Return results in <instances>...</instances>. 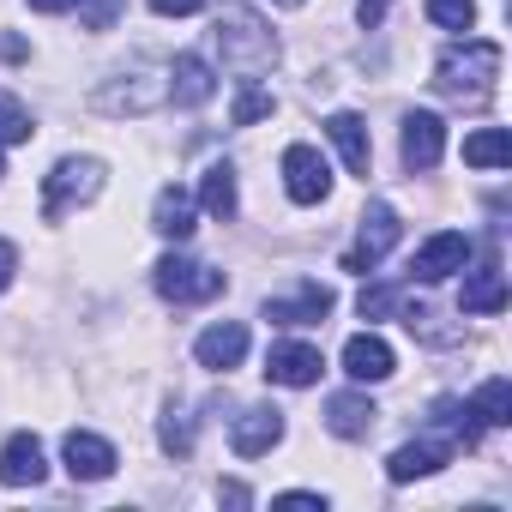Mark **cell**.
<instances>
[{
	"label": "cell",
	"mask_w": 512,
	"mask_h": 512,
	"mask_svg": "<svg viewBox=\"0 0 512 512\" xmlns=\"http://www.w3.org/2000/svg\"><path fill=\"white\" fill-rule=\"evenodd\" d=\"M217 49H223V67H235L241 79H253V73H272V61H278V37H272V25L253 13V7H241V0H223L217 7Z\"/></svg>",
	"instance_id": "1"
},
{
	"label": "cell",
	"mask_w": 512,
	"mask_h": 512,
	"mask_svg": "<svg viewBox=\"0 0 512 512\" xmlns=\"http://www.w3.org/2000/svg\"><path fill=\"white\" fill-rule=\"evenodd\" d=\"M494 79H500V43H482V37L476 43H452L440 55V67H434V91L446 103H464V109L488 103Z\"/></svg>",
	"instance_id": "2"
},
{
	"label": "cell",
	"mask_w": 512,
	"mask_h": 512,
	"mask_svg": "<svg viewBox=\"0 0 512 512\" xmlns=\"http://www.w3.org/2000/svg\"><path fill=\"white\" fill-rule=\"evenodd\" d=\"M151 284H157L163 302L187 308V302H211V296H223L229 278L211 272V266H199V260H187V253H163V260L151 266Z\"/></svg>",
	"instance_id": "3"
},
{
	"label": "cell",
	"mask_w": 512,
	"mask_h": 512,
	"mask_svg": "<svg viewBox=\"0 0 512 512\" xmlns=\"http://www.w3.org/2000/svg\"><path fill=\"white\" fill-rule=\"evenodd\" d=\"M97 193H103V163L97 157H61L43 181V217L55 223V217H67L73 205H85Z\"/></svg>",
	"instance_id": "4"
},
{
	"label": "cell",
	"mask_w": 512,
	"mask_h": 512,
	"mask_svg": "<svg viewBox=\"0 0 512 512\" xmlns=\"http://www.w3.org/2000/svg\"><path fill=\"white\" fill-rule=\"evenodd\" d=\"M398 211L386 205V199H374L368 211H362V229H356V247L344 253V272H374L386 253H392V241H398Z\"/></svg>",
	"instance_id": "5"
},
{
	"label": "cell",
	"mask_w": 512,
	"mask_h": 512,
	"mask_svg": "<svg viewBox=\"0 0 512 512\" xmlns=\"http://www.w3.org/2000/svg\"><path fill=\"white\" fill-rule=\"evenodd\" d=\"M157 103H169V73H121V79H109L97 91L103 115H145Z\"/></svg>",
	"instance_id": "6"
},
{
	"label": "cell",
	"mask_w": 512,
	"mask_h": 512,
	"mask_svg": "<svg viewBox=\"0 0 512 512\" xmlns=\"http://www.w3.org/2000/svg\"><path fill=\"white\" fill-rule=\"evenodd\" d=\"M464 266H470V235L440 229V235H428V241L416 247L410 278H416V284H440V278H452V272H464Z\"/></svg>",
	"instance_id": "7"
},
{
	"label": "cell",
	"mask_w": 512,
	"mask_h": 512,
	"mask_svg": "<svg viewBox=\"0 0 512 512\" xmlns=\"http://www.w3.org/2000/svg\"><path fill=\"white\" fill-rule=\"evenodd\" d=\"M284 193L296 205H320L332 193V169H326V157L314 145H290L284 151Z\"/></svg>",
	"instance_id": "8"
},
{
	"label": "cell",
	"mask_w": 512,
	"mask_h": 512,
	"mask_svg": "<svg viewBox=\"0 0 512 512\" xmlns=\"http://www.w3.org/2000/svg\"><path fill=\"white\" fill-rule=\"evenodd\" d=\"M278 440H284V410H272V404H253V410H241V416L229 422L235 458H266Z\"/></svg>",
	"instance_id": "9"
},
{
	"label": "cell",
	"mask_w": 512,
	"mask_h": 512,
	"mask_svg": "<svg viewBox=\"0 0 512 512\" xmlns=\"http://www.w3.org/2000/svg\"><path fill=\"white\" fill-rule=\"evenodd\" d=\"M440 151H446V121H440V115H428V109L404 115V145H398L404 169H410V175H428V169L440 163Z\"/></svg>",
	"instance_id": "10"
},
{
	"label": "cell",
	"mask_w": 512,
	"mask_h": 512,
	"mask_svg": "<svg viewBox=\"0 0 512 512\" xmlns=\"http://www.w3.org/2000/svg\"><path fill=\"white\" fill-rule=\"evenodd\" d=\"M326 374V356H320V344H272L266 350V380L272 386H314Z\"/></svg>",
	"instance_id": "11"
},
{
	"label": "cell",
	"mask_w": 512,
	"mask_h": 512,
	"mask_svg": "<svg viewBox=\"0 0 512 512\" xmlns=\"http://www.w3.org/2000/svg\"><path fill=\"white\" fill-rule=\"evenodd\" d=\"M193 356H199V368H211V374L241 368V356H247V326H241V320H217V326H205L199 344H193Z\"/></svg>",
	"instance_id": "12"
},
{
	"label": "cell",
	"mask_w": 512,
	"mask_h": 512,
	"mask_svg": "<svg viewBox=\"0 0 512 512\" xmlns=\"http://www.w3.org/2000/svg\"><path fill=\"white\" fill-rule=\"evenodd\" d=\"M61 458H67L73 482H103V476H115V446H109L103 434L73 428V434H67V446H61Z\"/></svg>",
	"instance_id": "13"
},
{
	"label": "cell",
	"mask_w": 512,
	"mask_h": 512,
	"mask_svg": "<svg viewBox=\"0 0 512 512\" xmlns=\"http://www.w3.org/2000/svg\"><path fill=\"white\" fill-rule=\"evenodd\" d=\"M452 440H440V434H428V440H410V446H398L392 458H386V476L392 482H416V476H434L440 464H452Z\"/></svg>",
	"instance_id": "14"
},
{
	"label": "cell",
	"mask_w": 512,
	"mask_h": 512,
	"mask_svg": "<svg viewBox=\"0 0 512 512\" xmlns=\"http://www.w3.org/2000/svg\"><path fill=\"white\" fill-rule=\"evenodd\" d=\"M49 476V464H43V440L37 434H13L7 446H0V482L7 488H37Z\"/></svg>",
	"instance_id": "15"
},
{
	"label": "cell",
	"mask_w": 512,
	"mask_h": 512,
	"mask_svg": "<svg viewBox=\"0 0 512 512\" xmlns=\"http://www.w3.org/2000/svg\"><path fill=\"white\" fill-rule=\"evenodd\" d=\"M326 133H332V145L344 151V169L368 181V169H374V139H368V121H362V115H350V109H338V115H326Z\"/></svg>",
	"instance_id": "16"
},
{
	"label": "cell",
	"mask_w": 512,
	"mask_h": 512,
	"mask_svg": "<svg viewBox=\"0 0 512 512\" xmlns=\"http://www.w3.org/2000/svg\"><path fill=\"white\" fill-rule=\"evenodd\" d=\"M332 314V290L326 284H302L296 296H272L266 302V320L272 326H320Z\"/></svg>",
	"instance_id": "17"
},
{
	"label": "cell",
	"mask_w": 512,
	"mask_h": 512,
	"mask_svg": "<svg viewBox=\"0 0 512 512\" xmlns=\"http://www.w3.org/2000/svg\"><path fill=\"white\" fill-rule=\"evenodd\" d=\"M344 374H350L356 386H380V380H392V344L374 338V332H356V338L344 344Z\"/></svg>",
	"instance_id": "18"
},
{
	"label": "cell",
	"mask_w": 512,
	"mask_h": 512,
	"mask_svg": "<svg viewBox=\"0 0 512 512\" xmlns=\"http://www.w3.org/2000/svg\"><path fill=\"white\" fill-rule=\"evenodd\" d=\"M374 422H380V410H374L368 392H338V398L326 404V428H332L338 440H368Z\"/></svg>",
	"instance_id": "19"
},
{
	"label": "cell",
	"mask_w": 512,
	"mask_h": 512,
	"mask_svg": "<svg viewBox=\"0 0 512 512\" xmlns=\"http://www.w3.org/2000/svg\"><path fill=\"white\" fill-rule=\"evenodd\" d=\"M464 314H500L506 308V272H500V260H494V253H488V260L464 278Z\"/></svg>",
	"instance_id": "20"
},
{
	"label": "cell",
	"mask_w": 512,
	"mask_h": 512,
	"mask_svg": "<svg viewBox=\"0 0 512 512\" xmlns=\"http://www.w3.org/2000/svg\"><path fill=\"white\" fill-rule=\"evenodd\" d=\"M211 91H217L211 61H205V55H175V67H169V97H175V103H187V109H199Z\"/></svg>",
	"instance_id": "21"
},
{
	"label": "cell",
	"mask_w": 512,
	"mask_h": 512,
	"mask_svg": "<svg viewBox=\"0 0 512 512\" xmlns=\"http://www.w3.org/2000/svg\"><path fill=\"white\" fill-rule=\"evenodd\" d=\"M151 229L169 235V241H187V235L199 229V223H193V193H187V187H163L157 205H151Z\"/></svg>",
	"instance_id": "22"
},
{
	"label": "cell",
	"mask_w": 512,
	"mask_h": 512,
	"mask_svg": "<svg viewBox=\"0 0 512 512\" xmlns=\"http://www.w3.org/2000/svg\"><path fill=\"white\" fill-rule=\"evenodd\" d=\"M434 434L440 440H452V446H476L482 440V422H476V410H470V398H434Z\"/></svg>",
	"instance_id": "23"
},
{
	"label": "cell",
	"mask_w": 512,
	"mask_h": 512,
	"mask_svg": "<svg viewBox=\"0 0 512 512\" xmlns=\"http://www.w3.org/2000/svg\"><path fill=\"white\" fill-rule=\"evenodd\" d=\"M199 205H205L217 223H229V217H235L241 193H235V169H229V163H211V169H205V181H199Z\"/></svg>",
	"instance_id": "24"
},
{
	"label": "cell",
	"mask_w": 512,
	"mask_h": 512,
	"mask_svg": "<svg viewBox=\"0 0 512 512\" xmlns=\"http://www.w3.org/2000/svg\"><path fill=\"white\" fill-rule=\"evenodd\" d=\"M470 410H476L482 428H506V422H512V380H506V374L482 380V392L470 398Z\"/></svg>",
	"instance_id": "25"
},
{
	"label": "cell",
	"mask_w": 512,
	"mask_h": 512,
	"mask_svg": "<svg viewBox=\"0 0 512 512\" xmlns=\"http://www.w3.org/2000/svg\"><path fill=\"white\" fill-rule=\"evenodd\" d=\"M464 163H470V169H506V163H512V139H506L500 127H482V133L464 139Z\"/></svg>",
	"instance_id": "26"
},
{
	"label": "cell",
	"mask_w": 512,
	"mask_h": 512,
	"mask_svg": "<svg viewBox=\"0 0 512 512\" xmlns=\"http://www.w3.org/2000/svg\"><path fill=\"white\" fill-rule=\"evenodd\" d=\"M31 133H37L31 109H25L19 97H0V145H25Z\"/></svg>",
	"instance_id": "27"
},
{
	"label": "cell",
	"mask_w": 512,
	"mask_h": 512,
	"mask_svg": "<svg viewBox=\"0 0 512 512\" xmlns=\"http://www.w3.org/2000/svg\"><path fill=\"white\" fill-rule=\"evenodd\" d=\"M266 115H272V91L241 85V97H235V109H229V127H253V121H266Z\"/></svg>",
	"instance_id": "28"
},
{
	"label": "cell",
	"mask_w": 512,
	"mask_h": 512,
	"mask_svg": "<svg viewBox=\"0 0 512 512\" xmlns=\"http://www.w3.org/2000/svg\"><path fill=\"white\" fill-rule=\"evenodd\" d=\"M428 19H434L440 31H470L476 0H428Z\"/></svg>",
	"instance_id": "29"
},
{
	"label": "cell",
	"mask_w": 512,
	"mask_h": 512,
	"mask_svg": "<svg viewBox=\"0 0 512 512\" xmlns=\"http://www.w3.org/2000/svg\"><path fill=\"white\" fill-rule=\"evenodd\" d=\"M157 434H163V452H175V458H187V452H193V416H187V410H169Z\"/></svg>",
	"instance_id": "30"
},
{
	"label": "cell",
	"mask_w": 512,
	"mask_h": 512,
	"mask_svg": "<svg viewBox=\"0 0 512 512\" xmlns=\"http://www.w3.org/2000/svg\"><path fill=\"white\" fill-rule=\"evenodd\" d=\"M356 308H362V320L398 314V308H404V290H392V284H374V290H362V296H356Z\"/></svg>",
	"instance_id": "31"
},
{
	"label": "cell",
	"mask_w": 512,
	"mask_h": 512,
	"mask_svg": "<svg viewBox=\"0 0 512 512\" xmlns=\"http://www.w3.org/2000/svg\"><path fill=\"white\" fill-rule=\"evenodd\" d=\"M121 13H127V0H79V25L85 31H109Z\"/></svg>",
	"instance_id": "32"
},
{
	"label": "cell",
	"mask_w": 512,
	"mask_h": 512,
	"mask_svg": "<svg viewBox=\"0 0 512 512\" xmlns=\"http://www.w3.org/2000/svg\"><path fill=\"white\" fill-rule=\"evenodd\" d=\"M205 0H151V13L157 19H187V13H199Z\"/></svg>",
	"instance_id": "33"
},
{
	"label": "cell",
	"mask_w": 512,
	"mask_h": 512,
	"mask_svg": "<svg viewBox=\"0 0 512 512\" xmlns=\"http://www.w3.org/2000/svg\"><path fill=\"white\" fill-rule=\"evenodd\" d=\"M13 272H19V247H13V241H0V290L13 284Z\"/></svg>",
	"instance_id": "34"
},
{
	"label": "cell",
	"mask_w": 512,
	"mask_h": 512,
	"mask_svg": "<svg viewBox=\"0 0 512 512\" xmlns=\"http://www.w3.org/2000/svg\"><path fill=\"white\" fill-rule=\"evenodd\" d=\"M278 506H326V494H314V488H290V494H278Z\"/></svg>",
	"instance_id": "35"
},
{
	"label": "cell",
	"mask_w": 512,
	"mask_h": 512,
	"mask_svg": "<svg viewBox=\"0 0 512 512\" xmlns=\"http://www.w3.org/2000/svg\"><path fill=\"white\" fill-rule=\"evenodd\" d=\"M380 13H386V0H362V25H368V31L380 25Z\"/></svg>",
	"instance_id": "36"
},
{
	"label": "cell",
	"mask_w": 512,
	"mask_h": 512,
	"mask_svg": "<svg viewBox=\"0 0 512 512\" xmlns=\"http://www.w3.org/2000/svg\"><path fill=\"white\" fill-rule=\"evenodd\" d=\"M223 500H229V506H247V500H253V494H247V488H241V482H223Z\"/></svg>",
	"instance_id": "37"
},
{
	"label": "cell",
	"mask_w": 512,
	"mask_h": 512,
	"mask_svg": "<svg viewBox=\"0 0 512 512\" xmlns=\"http://www.w3.org/2000/svg\"><path fill=\"white\" fill-rule=\"evenodd\" d=\"M31 7H37V13H67L73 0H31Z\"/></svg>",
	"instance_id": "38"
},
{
	"label": "cell",
	"mask_w": 512,
	"mask_h": 512,
	"mask_svg": "<svg viewBox=\"0 0 512 512\" xmlns=\"http://www.w3.org/2000/svg\"><path fill=\"white\" fill-rule=\"evenodd\" d=\"M278 7H302V0H278Z\"/></svg>",
	"instance_id": "39"
},
{
	"label": "cell",
	"mask_w": 512,
	"mask_h": 512,
	"mask_svg": "<svg viewBox=\"0 0 512 512\" xmlns=\"http://www.w3.org/2000/svg\"><path fill=\"white\" fill-rule=\"evenodd\" d=\"M0 175H7V169H0Z\"/></svg>",
	"instance_id": "40"
}]
</instances>
